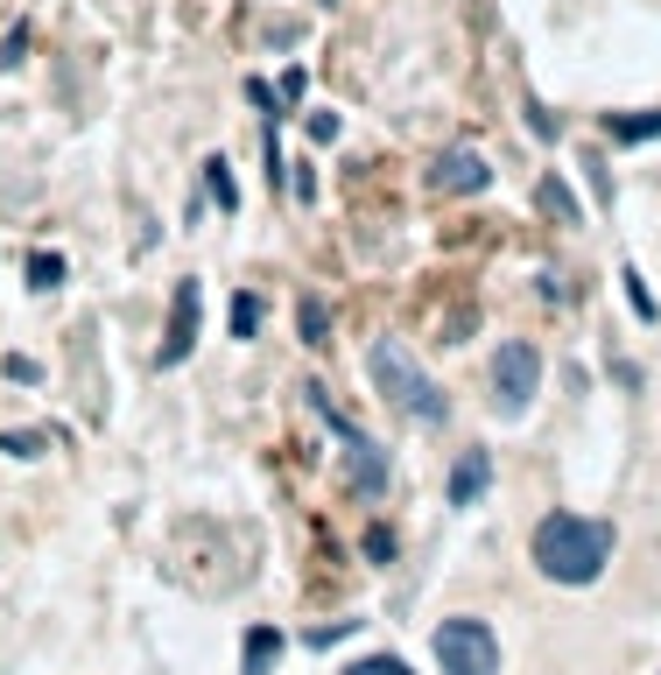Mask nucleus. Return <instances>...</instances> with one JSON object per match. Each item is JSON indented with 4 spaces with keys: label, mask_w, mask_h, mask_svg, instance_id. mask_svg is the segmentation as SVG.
Masks as SVG:
<instances>
[{
    "label": "nucleus",
    "mask_w": 661,
    "mask_h": 675,
    "mask_svg": "<svg viewBox=\"0 0 661 675\" xmlns=\"http://www.w3.org/2000/svg\"><path fill=\"white\" fill-rule=\"evenodd\" d=\"M612 549H620V535L591 514H563V507H556V514L535 521V570L556 577V584H598L606 563H612Z\"/></svg>",
    "instance_id": "nucleus-1"
},
{
    "label": "nucleus",
    "mask_w": 661,
    "mask_h": 675,
    "mask_svg": "<svg viewBox=\"0 0 661 675\" xmlns=\"http://www.w3.org/2000/svg\"><path fill=\"white\" fill-rule=\"evenodd\" d=\"M366 373H373V387H381V401H395L409 423H423V429H437V423H450V395L437 380H429L423 366H415V352L409 345H395V338H381L366 352Z\"/></svg>",
    "instance_id": "nucleus-2"
},
{
    "label": "nucleus",
    "mask_w": 661,
    "mask_h": 675,
    "mask_svg": "<svg viewBox=\"0 0 661 675\" xmlns=\"http://www.w3.org/2000/svg\"><path fill=\"white\" fill-rule=\"evenodd\" d=\"M437 668L444 675H500V640H492L486 620L458 612V620L437 626Z\"/></svg>",
    "instance_id": "nucleus-3"
},
{
    "label": "nucleus",
    "mask_w": 661,
    "mask_h": 675,
    "mask_svg": "<svg viewBox=\"0 0 661 675\" xmlns=\"http://www.w3.org/2000/svg\"><path fill=\"white\" fill-rule=\"evenodd\" d=\"M535 387H542V352L528 338H507L492 359V415H528Z\"/></svg>",
    "instance_id": "nucleus-4"
},
{
    "label": "nucleus",
    "mask_w": 661,
    "mask_h": 675,
    "mask_svg": "<svg viewBox=\"0 0 661 675\" xmlns=\"http://www.w3.org/2000/svg\"><path fill=\"white\" fill-rule=\"evenodd\" d=\"M310 395H317V387H310ZM317 409H324L330 437H338V458H345V478H352V492H359V500H373V492H387V450L373 443V437H359V429L345 423V415L330 409L324 395H317Z\"/></svg>",
    "instance_id": "nucleus-5"
},
{
    "label": "nucleus",
    "mask_w": 661,
    "mask_h": 675,
    "mask_svg": "<svg viewBox=\"0 0 661 675\" xmlns=\"http://www.w3.org/2000/svg\"><path fill=\"white\" fill-rule=\"evenodd\" d=\"M190 345H198V282H176V303H170V338H162L155 366H184Z\"/></svg>",
    "instance_id": "nucleus-6"
},
{
    "label": "nucleus",
    "mask_w": 661,
    "mask_h": 675,
    "mask_svg": "<svg viewBox=\"0 0 661 675\" xmlns=\"http://www.w3.org/2000/svg\"><path fill=\"white\" fill-rule=\"evenodd\" d=\"M429 184H437V190H458V198H478V190L492 184V170H486V155H472V148H450V155H437Z\"/></svg>",
    "instance_id": "nucleus-7"
},
{
    "label": "nucleus",
    "mask_w": 661,
    "mask_h": 675,
    "mask_svg": "<svg viewBox=\"0 0 661 675\" xmlns=\"http://www.w3.org/2000/svg\"><path fill=\"white\" fill-rule=\"evenodd\" d=\"M486 486H492V458H486V450H458L444 500H450V507H478V492H486Z\"/></svg>",
    "instance_id": "nucleus-8"
},
{
    "label": "nucleus",
    "mask_w": 661,
    "mask_h": 675,
    "mask_svg": "<svg viewBox=\"0 0 661 675\" xmlns=\"http://www.w3.org/2000/svg\"><path fill=\"white\" fill-rule=\"evenodd\" d=\"M275 662H282V634H275V626H253L247 654H239V675H267Z\"/></svg>",
    "instance_id": "nucleus-9"
},
{
    "label": "nucleus",
    "mask_w": 661,
    "mask_h": 675,
    "mask_svg": "<svg viewBox=\"0 0 661 675\" xmlns=\"http://www.w3.org/2000/svg\"><path fill=\"white\" fill-rule=\"evenodd\" d=\"M204 190H212V204H219V212H239V184H233V170H225V155L204 162Z\"/></svg>",
    "instance_id": "nucleus-10"
},
{
    "label": "nucleus",
    "mask_w": 661,
    "mask_h": 675,
    "mask_svg": "<svg viewBox=\"0 0 661 675\" xmlns=\"http://www.w3.org/2000/svg\"><path fill=\"white\" fill-rule=\"evenodd\" d=\"M50 443H57V429H0V450H8V458H42Z\"/></svg>",
    "instance_id": "nucleus-11"
},
{
    "label": "nucleus",
    "mask_w": 661,
    "mask_h": 675,
    "mask_svg": "<svg viewBox=\"0 0 661 675\" xmlns=\"http://www.w3.org/2000/svg\"><path fill=\"white\" fill-rule=\"evenodd\" d=\"M606 134H612V141H654V134H661V107L634 113V120H606Z\"/></svg>",
    "instance_id": "nucleus-12"
},
{
    "label": "nucleus",
    "mask_w": 661,
    "mask_h": 675,
    "mask_svg": "<svg viewBox=\"0 0 661 675\" xmlns=\"http://www.w3.org/2000/svg\"><path fill=\"white\" fill-rule=\"evenodd\" d=\"M542 204H549V212L563 218V225H577V218H584V212H577V198H570V184H556V176L542 184Z\"/></svg>",
    "instance_id": "nucleus-13"
},
{
    "label": "nucleus",
    "mask_w": 661,
    "mask_h": 675,
    "mask_svg": "<svg viewBox=\"0 0 661 675\" xmlns=\"http://www.w3.org/2000/svg\"><path fill=\"white\" fill-rule=\"evenodd\" d=\"M261 332V296H233V338Z\"/></svg>",
    "instance_id": "nucleus-14"
},
{
    "label": "nucleus",
    "mask_w": 661,
    "mask_h": 675,
    "mask_svg": "<svg viewBox=\"0 0 661 675\" xmlns=\"http://www.w3.org/2000/svg\"><path fill=\"white\" fill-rule=\"evenodd\" d=\"M57 282H64V261H57V253H36V261H28V289H57Z\"/></svg>",
    "instance_id": "nucleus-15"
},
{
    "label": "nucleus",
    "mask_w": 661,
    "mask_h": 675,
    "mask_svg": "<svg viewBox=\"0 0 661 675\" xmlns=\"http://www.w3.org/2000/svg\"><path fill=\"white\" fill-rule=\"evenodd\" d=\"M296 324H303V345H330V338H324V303H317V296H303Z\"/></svg>",
    "instance_id": "nucleus-16"
},
{
    "label": "nucleus",
    "mask_w": 661,
    "mask_h": 675,
    "mask_svg": "<svg viewBox=\"0 0 661 675\" xmlns=\"http://www.w3.org/2000/svg\"><path fill=\"white\" fill-rule=\"evenodd\" d=\"M626 303H634V317H640V324H654V317H661V310H654V296H648V282H640L634 267H626Z\"/></svg>",
    "instance_id": "nucleus-17"
},
{
    "label": "nucleus",
    "mask_w": 661,
    "mask_h": 675,
    "mask_svg": "<svg viewBox=\"0 0 661 675\" xmlns=\"http://www.w3.org/2000/svg\"><path fill=\"white\" fill-rule=\"evenodd\" d=\"M345 675H415V668L401 662V654H366V662H352Z\"/></svg>",
    "instance_id": "nucleus-18"
},
{
    "label": "nucleus",
    "mask_w": 661,
    "mask_h": 675,
    "mask_svg": "<svg viewBox=\"0 0 661 675\" xmlns=\"http://www.w3.org/2000/svg\"><path fill=\"white\" fill-rule=\"evenodd\" d=\"M22 42H28V28L14 22V28H8V42H0V71H14V64H22Z\"/></svg>",
    "instance_id": "nucleus-19"
},
{
    "label": "nucleus",
    "mask_w": 661,
    "mask_h": 675,
    "mask_svg": "<svg viewBox=\"0 0 661 675\" xmlns=\"http://www.w3.org/2000/svg\"><path fill=\"white\" fill-rule=\"evenodd\" d=\"M366 557H373V563H395V535L373 528V535H366Z\"/></svg>",
    "instance_id": "nucleus-20"
}]
</instances>
